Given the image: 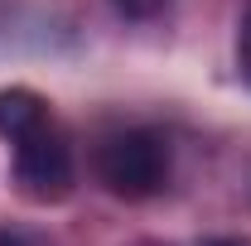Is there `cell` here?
Masks as SVG:
<instances>
[{
  "label": "cell",
  "mask_w": 251,
  "mask_h": 246,
  "mask_svg": "<svg viewBox=\"0 0 251 246\" xmlns=\"http://www.w3.org/2000/svg\"><path fill=\"white\" fill-rule=\"evenodd\" d=\"M0 140L10 145V184L34 208L73 198V135L34 87H0Z\"/></svg>",
  "instance_id": "1"
},
{
  "label": "cell",
  "mask_w": 251,
  "mask_h": 246,
  "mask_svg": "<svg viewBox=\"0 0 251 246\" xmlns=\"http://www.w3.org/2000/svg\"><path fill=\"white\" fill-rule=\"evenodd\" d=\"M92 174L121 203L155 198V193L169 188V174H174L169 135L155 130V125H111L92 145Z\"/></svg>",
  "instance_id": "2"
},
{
  "label": "cell",
  "mask_w": 251,
  "mask_h": 246,
  "mask_svg": "<svg viewBox=\"0 0 251 246\" xmlns=\"http://www.w3.org/2000/svg\"><path fill=\"white\" fill-rule=\"evenodd\" d=\"M116 10H121L126 20H150V15H159L169 0H111Z\"/></svg>",
  "instance_id": "3"
},
{
  "label": "cell",
  "mask_w": 251,
  "mask_h": 246,
  "mask_svg": "<svg viewBox=\"0 0 251 246\" xmlns=\"http://www.w3.org/2000/svg\"><path fill=\"white\" fill-rule=\"evenodd\" d=\"M237 63H242V77L251 82V15L242 20V34H237Z\"/></svg>",
  "instance_id": "4"
},
{
  "label": "cell",
  "mask_w": 251,
  "mask_h": 246,
  "mask_svg": "<svg viewBox=\"0 0 251 246\" xmlns=\"http://www.w3.org/2000/svg\"><path fill=\"white\" fill-rule=\"evenodd\" d=\"M0 246H44L34 232H20V227H0Z\"/></svg>",
  "instance_id": "5"
},
{
  "label": "cell",
  "mask_w": 251,
  "mask_h": 246,
  "mask_svg": "<svg viewBox=\"0 0 251 246\" xmlns=\"http://www.w3.org/2000/svg\"><path fill=\"white\" fill-rule=\"evenodd\" d=\"M203 246H242V242H232V237H208Z\"/></svg>",
  "instance_id": "6"
}]
</instances>
